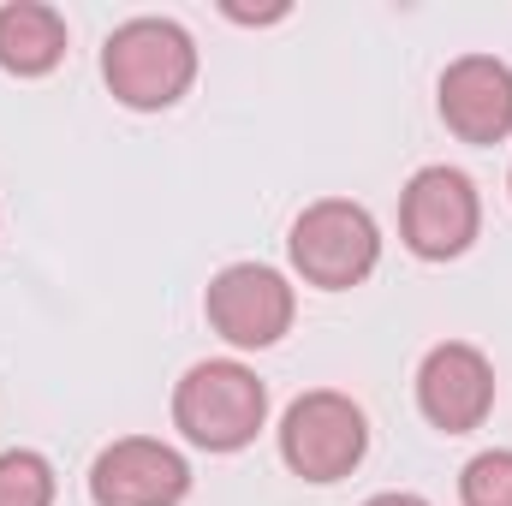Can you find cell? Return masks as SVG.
Instances as JSON below:
<instances>
[{
    "mask_svg": "<svg viewBox=\"0 0 512 506\" xmlns=\"http://www.w3.org/2000/svg\"><path fill=\"white\" fill-rule=\"evenodd\" d=\"M286 251H292V268L304 274V286H316V292H352L382 262V227L352 197H316L292 221Z\"/></svg>",
    "mask_w": 512,
    "mask_h": 506,
    "instance_id": "3957f363",
    "label": "cell"
},
{
    "mask_svg": "<svg viewBox=\"0 0 512 506\" xmlns=\"http://www.w3.org/2000/svg\"><path fill=\"white\" fill-rule=\"evenodd\" d=\"M370 453V417L352 393L310 387L286 405L280 417V459L304 483H340L364 465Z\"/></svg>",
    "mask_w": 512,
    "mask_h": 506,
    "instance_id": "277c9868",
    "label": "cell"
},
{
    "mask_svg": "<svg viewBox=\"0 0 512 506\" xmlns=\"http://www.w3.org/2000/svg\"><path fill=\"white\" fill-rule=\"evenodd\" d=\"M459 506H512V447H489V453L465 459Z\"/></svg>",
    "mask_w": 512,
    "mask_h": 506,
    "instance_id": "7c38bea8",
    "label": "cell"
},
{
    "mask_svg": "<svg viewBox=\"0 0 512 506\" xmlns=\"http://www.w3.org/2000/svg\"><path fill=\"white\" fill-rule=\"evenodd\" d=\"M102 78L114 102L131 114H161L191 96L197 84V42L179 18H126L102 42Z\"/></svg>",
    "mask_w": 512,
    "mask_h": 506,
    "instance_id": "6da1fadb",
    "label": "cell"
},
{
    "mask_svg": "<svg viewBox=\"0 0 512 506\" xmlns=\"http://www.w3.org/2000/svg\"><path fill=\"white\" fill-rule=\"evenodd\" d=\"M364 506H429L423 495H411V489H387V495H370Z\"/></svg>",
    "mask_w": 512,
    "mask_h": 506,
    "instance_id": "5bb4252c",
    "label": "cell"
},
{
    "mask_svg": "<svg viewBox=\"0 0 512 506\" xmlns=\"http://www.w3.org/2000/svg\"><path fill=\"white\" fill-rule=\"evenodd\" d=\"M483 233V197H477V179L435 161V167H417L399 191V239L405 251L423 256V262H453L477 245Z\"/></svg>",
    "mask_w": 512,
    "mask_h": 506,
    "instance_id": "5b68a950",
    "label": "cell"
},
{
    "mask_svg": "<svg viewBox=\"0 0 512 506\" xmlns=\"http://www.w3.org/2000/svg\"><path fill=\"white\" fill-rule=\"evenodd\" d=\"M60 477L36 447H6L0 453V506H54Z\"/></svg>",
    "mask_w": 512,
    "mask_h": 506,
    "instance_id": "8fae6325",
    "label": "cell"
},
{
    "mask_svg": "<svg viewBox=\"0 0 512 506\" xmlns=\"http://www.w3.org/2000/svg\"><path fill=\"white\" fill-rule=\"evenodd\" d=\"M185 495H191V465L179 447L155 435H120L90 465L96 506H179Z\"/></svg>",
    "mask_w": 512,
    "mask_h": 506,
    "instance_id": "ba28073f",
    "label": "cell"
},
{
    "mask_svg": "<svg viewBox=\"0 0 512 506\" xmlns=\"http://www.w3.org/2000/svg\"><path fill=\"white\" fill-rule=\"evenodd\" d=\"M66 18L48 0H6L0 6V72L12 78H48L66 60Z\"/></svg>",
    "mask_w": 512,
    "mask_h": 506,
    "instance_id": "30bf717a",
    "label": "cell"
},
{
    "mask_svg": "<svg viewBox=\"0 0 512 506\" xmlns=\"http://www.w3.org/2000/svg\"><path fill=\"white\" fill-rule=\"evenodd\" d=\"M221 12H227L233 24H280L292 6H286V0H274V6H239V0H221Z\"/></svg>",
    "mask_w": 512,
    "mask_h": 506,
    "instance_id": "4fadbf2b",
    "label": "cell"
},
{
    "mask_svg": "<svg viewBox=\"0 0 512 506\" xmlns=\"http://www.w3.org/2000/svg\"><path fill=\"white\" fill-rule=\"evenodd\" d=\"M203 316L233 352H262V346H280L292 334L298 292L268 262H227L203 292Z\"/></svg>",
    "mask_w": 512,
    "mask_h": 506,
    "instance_id": "8992f818",
    "label": "cell"
},
{
    "mask_svg": "<svg viewBox=\"0 0 512 506\" xmlns=\"http://www.w3.org/2000/svg\"><path fill=\"white\" fill-rule=\"evenodd\" d=\"M435 108L447 131L459 143H507L512 137V66L495 60V54H459L441 84H435Z\"/></svg>",
    "mask_w": 512,
    "mask_h": 506,
    "instance_id": "9c48e42d",
    "label": "cell"
},
{
    "mask_svg": "<svg viewBox=\"0 0 512 506\" xmlns=\"http://www.w3.org/2000/svg\"><path fill=\"white\" fill-rule=\"evenodd\" d=\"M417 411L441 435H471L495 411V364L471 340H441L417 364Z\"/></svg>",
    "mask_w": 512,
    "mask_h": 506,
    "instance_id": "52a82bcc",
    "label": "cell"
},
{
    "mask_svg": "<svg viewBox=\"0 0 512 506\" xmlns=\"http://www.w3.org/2000/svg\"><path fill=\"white\" fill-rule=\"evenodd\" d=\"M507 191H512V173H507Z\"/></svg>",
    "mask_w": 512,
    "mask_h": 506,
    "instance_id": "9a60e30c",
    "label": "cell"
},
{
    "mask_svg": "<svg viewBox=\"0 0 512 506\" xmlns=\"http://www.w3.org/2000/svg\"><path fill=\"white\" fill-rule=\"evenodd\" d=\"M268 423V381L239 358H203L173 381V429L203 453H245Z\"/></svg>",
    "mask_w": 512,
    "mask_h": 506,
    "instance_id": "7a4b0ae2",
    "label": "cell"
}]
</instances>
